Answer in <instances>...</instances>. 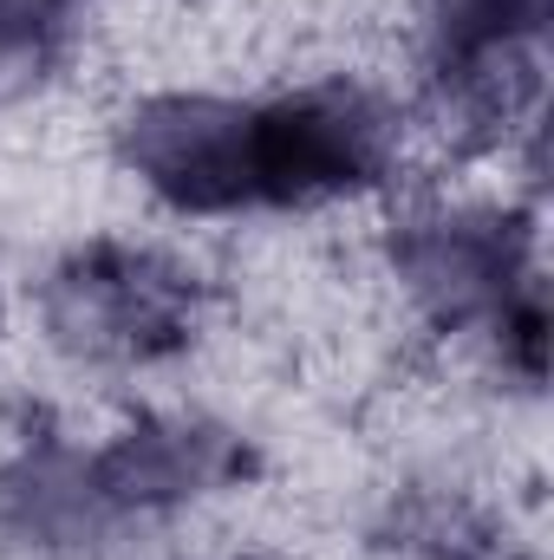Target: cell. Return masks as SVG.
Masks as SVG:
<instances>
[{"label":"cell","instance_id":"obj_1","mask_svg":"<svg viewBox=\"0 0 554 560\" xmlns=\"http://www.w3.org/2000/svg\"><path fill=\"white\" fill-rule=\"evenodd\" d=\"M118 163L183 215L313 209L392 176L399 112L353 79L280 98L163 92L118 118Z\"/></svg>","mask_w":554,"mask_h":560},{"label":"cell","instance_id":"obj_5","mask_svg":"<svg viewBox=\"0 0 554 560\" xmlns=\"http://www.w3.org/2000/svg\"><path fill=\"white\" fill-rule=\"evenodd\" d=\"M92 476L105 509L125 515H157L216 489H235L242 476H255V450L203 418H143L118 430L105 450H92Z\"/></svg>","mask_w":554,"mask_h":560},{"label":"cell","instance_id":"obj_3","mask_svg":"<svg viewBox=\"0 0 554 560\" xmlns=\"http://www.w3.org/2000/svg\"><path fill=\"white\" fill-rule=\"evenodd\" d=\"M196 300H203L196 275L176 268L170 255L131 242H92L53 268L39 313L53 346L72 359L150 365L196 339Z\"/></svg>","mask_w":554,"mask_h":560},{"label":"cell","instance_id":"obj_6","mask_svg":"<svg viewBox=\"0 0 554 560\" xmlns=\"http://www.w3.org/2000/svg\"><path fill=\"white\" fill-rule=\"evenodd\" d=\"M112 522L118 515L99 495L92 450H72L59 436H39V443H26L0 469V541L7 548L66 555V548L99 541Z\"/></svg>","mask_w":554,"mask_h":560},{"label":"cell","instance_id":"obj_4","mask_svg":"<svg viewBox=\"0 0 554 560\" xmlns=\"http://www.w3.org/2000/svg\"><path fill=\"white\" fill-rule=\"evenodd\" d=\"M554 0H430V98L443 138L489 150L542 105Z\"/></svg>","mask_w":554,"mask_h":560},{"label":"cell","instance_id":"obj_7","mask_svg":"<svg viewBox=\"0 0 554 560\" xmlns=\"http://www.w3.org/2000/svg\"><path fill=\"white\" fill-rule=\"evenodd\" d=\"M72 0H0V98H26L53 79L66 52Z\"/></svg>","mask_w":554,"mask_h":560},{"label":"cell","instance_id":"obj_2","mask_svg":"<svg viewBox=\"0 0 554 560\" xmlns=\"http://www.w3.org/2000/svg\"><path fill=\"white\" fill-rule=\"evenodd\" d=\"M392 268L437 326H489L522 378L549 359V300L535 275V222L516 209H417L392 235Z\"/></svg>","mask_w":554,"mask_h":560}]
</instances>
